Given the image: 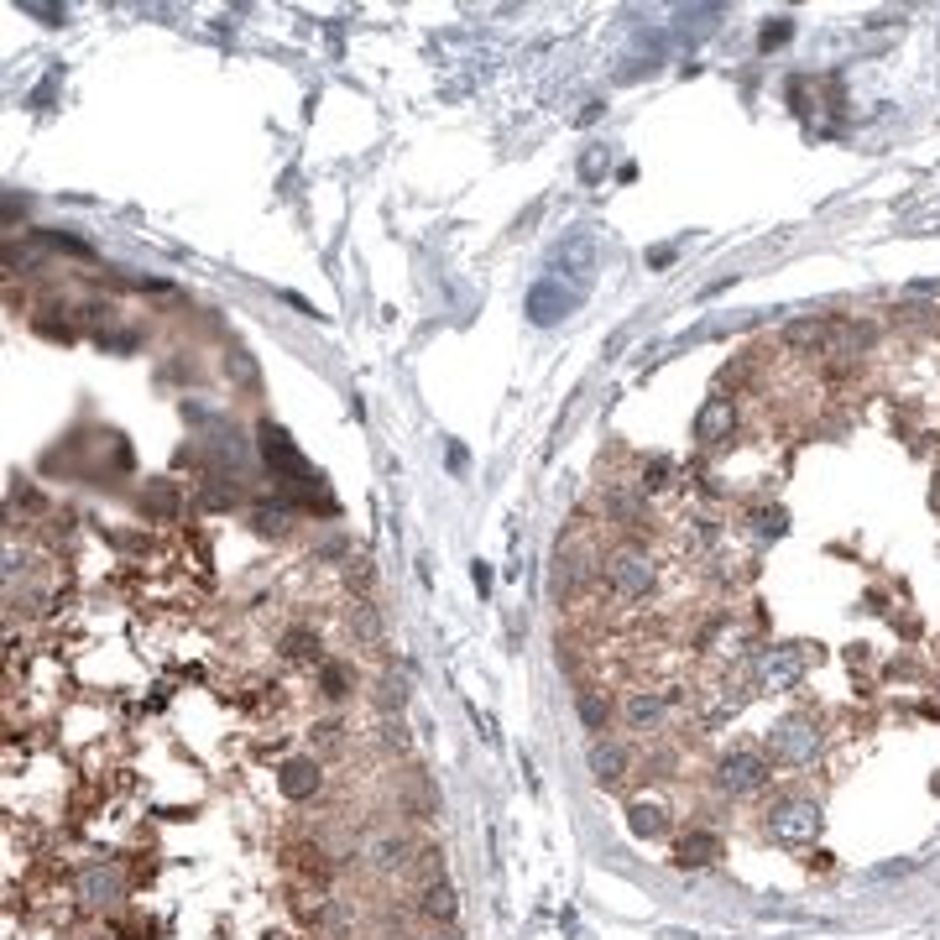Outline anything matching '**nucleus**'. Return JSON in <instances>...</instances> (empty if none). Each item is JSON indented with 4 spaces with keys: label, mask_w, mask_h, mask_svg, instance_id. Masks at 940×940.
Listing matches in <instances>:
<instances>
[{
    "label": "nucleus",
    "mask_w": 940,
    "mask_h": 940,
    "mask_svg": "<svg viewBox=\"0 0 940 940\" xmlns=\"http://www.w3.org/2000/svg\"><path fill=\"white\" fill-rule=\"evenodd\" d=\"M721 857V836L716 831H690L680 846H674V868H710Z\"/></svg>",
    "instance_id": "nucleus-17"
},
{
    "label": "nucleus",
    "mask_w": 940,
    "mask_h": 940,
    "mask_svg": "<svg viewBox=\"0 0 940 940\" xmlns=\"http://www.w3.org/2000/svg\"><path fill=\"white\" fill-rule=\"evenodd\" d=\"M120 893H126L120 868H90L79 878V898H84L90 909H110V904H120Z\"/></svg>",
    "instance_id": "nucleus-15"
},
{
    "label": "nucleus",
    "mask_w": 940,
    "mask_h": 940,
    "mask_svg": "<svg viewBox=\"0 0 940 940\" xmlns=\"http://www.w3.org/2000/svg\"><path fill=\"white\" fill-rule=\"evenodd\" d=\"M768 778H774V757L763 748H731L716 757V768H710V784L721 789L727 799H752L768 789Z\"/></svg>",
    "instance_id": "nucleus-2"
},
{
    "label": "nucleus",
    "mask_w": 940,
    "mask_h": 940,
    "mask_svg": "<svg viewBox=\"0 0 940 940\" xmlns=\"http://www.w3.org/2000/svg\"><path fill=\"white\" fill-rule=\"evenodd\" d=\"M455 909H460V898H455V889H449L445 878L419 883V893H413V915L423 925H455Z\"/></svg>",
    "instance_id": "nucleus-12"
},
{
    "label": "nucleus",
    "mask_w": 940,
    "mask_h": 940,
    "mask_svg": "<svg viewBox=\"0 0 940 940\" xmlns=\"http://www.w3.org/2000/svg\"><path fill=\"white\" fill-rule=\"evenodd\" d=\"M319 690H325V701H345L351 695V674L340 663H319Z\"/></svg>",
    "instance_id": "nucleus-23"
},
{
    "label": "nucleus",
    "mask_w": 940,
    "mask_h": 940,
    "mask_svg": "<svg viewBox=\"0 0 940 940\" xmlns=\"http://www.w3.org/2000/svg\"><path fill=\"white\" fill-rule=\"evenodd\" d=\"M278 648H282V658H293V663H325L319 633H308V627H287Z\"/></svg>",
    "instance_id": "nucleus-20"
},
{
    "label": "nucleus",
    "mask_w": 940,
    "mask_h": 940,
    "mask_svg": "<svg viewBox=\"0 0 940 940\" xmlns=\"http://www.w3.org/2000/svg\"><path fill=\"white\" fill-rule=\"evenodd\" d=\"M627 768H633V757H627V748L622 742H611V737H596L590 742V778L596 784H622L627 778Z\"/></svg>",
    "instance_id": "nucleus-14"
},
{
    "label": "nucleus",
    "mask_w": 940,
    "mask_h": 940,
    "mask_svg": "<svg viewBox=\"0 0 940 940\" xmlns=\"http://www.w3.org/2000/svg\"><path fill=\"white\" fill-rule=\"evenodd\" d=\"M789 32H795V26H789V22H768V26H763V37H757V47L768 52V47H778V43H784V37H789Z\"/></svg>",
    "instance_id": "nucleus-29"
},
{
    "label": "nucleus",
    "mask_w": 940,
    "mask_h": 940,
    "mask_svg": "<svg viewBox=\"0 0 940 940\" xmlns=\"http://www.w3.org/2000/svg\"><path fill=\"white\" fill-rule=\"evenodd\" d=\"M278 789H282V799H293V804H308V799L325 789L319 757H287V763L278 768Z\"/></svg>",
    "instance_id": "nucleus-11"
},
{
    "label": "nucleus",
    "mask_w": 940,
    "mask_h": 940,
    "mask_svg": "<svg viewBox=\"0 0 940 940\" xmlns=\"http://www.w3.org/2000/svg\"><path fill=\"white\" fill-rule=\"evenodd\" d=\"M308 737H314V748H319V752H340V748H345V727H340V721H319Z\"/></svg>",
    "instance_id": "nucleus-24"
},
{
    "label": "nucleus",
    "mask_w": 940,
    "mask_h": 940,
    "mask_svg": "<svg viewBox=\"0 0 940 940\" xmlns=\"http://www.w3.org/2000/svg\"><path fill=\"white\" fill-rule=\"evenodd\" d=\"M419 940H460V936H455V925H423Z\"/></svg>",
    "instance_id": "nucleus-30"
},
{
    "label": "nucleus",
    "mask_w": 940,
    "mask_h": 940,
    "mask_svg": "<svg viewBox=\"0 0 940 940\" xmlns=\"http://www.w3.org/2000/svg\"><path fill=\"white\" fill-rule=\"evenodd\" d=\"M554 267H560L564 278H575V293H586L590 278H596V235H590V231H569L560 246H554Z\"/></svg>",
    "instance_id": "nucleus-9"
},
{
    "label": "nucleus",
    "mask_w": 940,
    "mask_h": 940,
    "mask_svg": "<svg viewBox=\"0 0 940 940\" xmlns=\"http://www.w3.org/2000/svg\"><path fill=\"white\" fill-rule=\"evenodd\" d=\"M601 163H607V157H601V146H596V152L580 157V173H586V178H601Z\"/></svg>",
    "instance_id": "nucleus-31"
},
{
    "label": "nucleus",
    "mask_w": 940,
    "mask_h": 940,
    "mask_svg": "<svg viewBox=\"0 0 940 940\" xmlns=\"http://www.w3.org/2000/svg\"><path fill=\"white\" fill-rule=\"evenodd\" d=\"M402 701H408L402 680H392V674H387V680H376V705H381V710H398L402 716Z\"/></svg>",
    "instance_id": "nucleus-25"
},
{
    "label": "nucleus",
    "mask_w": 940,
    "mask_h": 940,
    "mask_svg": "<svg viewBox=\"0 0 940 940\" xmlns=\"http://www.w3.org/2000/svg\"><path fill=\"white\" fill-rule=\"evenodd\" d=\"M752 522H757V533H763V539H778V533H784V507H757Z\"/></svg>",
    "instance_id": "nucleus-26"
},
{
    "label": "nucleus",
    "mask_w": 940,
    "mask_h": 940,
    "mask_svg": "<svg viewBox=\"0 0 940 940\" xmlns=\"http://www.w3.org/2000/svg\"><path fill=\"white\" fill-rule=\"evenodd\" d=\"M821 721L815 716H784L763 731V752L774 757L778 768H810L821 757Z\"/></svg>",
    "instance_id": "nucleus-3"
},
{
    "label": "nucleus",
    "mask_w": 940,
    "mask_h": 940,
    "mask_svg": "<svg viewBox=\"0 0 940 940\" xmlns=\"http://www.w3.org/2000/svg\"><path fill=\"white\" fill-rule=\"evenodd\" d=\"M575 710H580V721H586V731H596V737L607 731V721H611V701L601 695V690H596V684H580V690H575Z\"/></svg>",
    "instance_id": "nucleus-19"
},
{
    "label": "nucleus",
    "mask_w": 940,
    "mask_h": 940,
    "mask_svg": "<svg viewBox=\"0 0 940 940\" xmlns=\"http://www.w3.org/2000/svg\"><path fill=\"white\" fill-rule=\"evenodd\" d=\"M601 586H607L611 601H622V607H633V601H648L658 586V560L643 549V543H616V549H607L601 554V575H596Z\"/></svg>",
    "instance_id": "nucleus-1"
},
{
    "label": "nucleus",
    "mask_w": 940,
    "mask_h": 940,
    "mask_svg": "<svg viewBox=\"0 0 940 940\" xmlns=\"http://www.w3.org/2000/svg\"><path fill=\"white\" fill-rule=\"evenodd\" d=\"M825 340H831V325H825V319H795V325L784 329V345H789V351H804V355L825 351Z\"/></svg>",
    "instance_id": "nucleus-18"
},
{
    "label": "nucleus",
    "mask_w": 940,
    "mask_h": 940,
    "mask_svg": "<svg viewBox=\"0 0 940 940\" xmlns=\"http://www.w3.org/2000/svg\"><path fill=\"white\" fill-rule=\"evenodd\" d=\"M376 748L381 752H408V727H402V716L398 710H381V716H376V737H372Z\"/></svg>",
    "instance_id": "nucleus-21"
},
{
    "label": "nucleus",
    "mask_w": 940,
    "mask_h": 940,
    "mask_svg": "<svg viewBox=\"0 0 940 940\" xmlns=\"http://www.w3.org/2000/svg\"><path fill=\"white\" fill-rule=\"evenodd\" d=\"M351 633L361 643H381V616H376L372 601H351Z\"/></svg>",
    "instance_id": "nucleus-22"
},
{
    "label": "nucleus",
    "mask_w": 940,
    "mask_h": 940,
    "mask_svg": "<svg viewBox=\"0 0 940 940\" xmlns=\"http://www.w3.org/2000/svg\"><path fill=\"white\" fill-rule=\"evenodd\" d=\"M575 304H580V293H575V287H564L560 278H543V282L528 287V304L522 308H528V319H533V325H560Z\"/></svg>",
    "instance_id": "nucleus-10"
},
{
    "label": "nucleus",
    "mask_w": 940,
    "mask_h": 940,
    "mask_svg": "<svg viewBox=\"0 0 940 940\" xmlns=\"http://www.w3.org/2000/svg\"><path fill=\"white\" fill-rule=\"evenodd\" d=\"M731 428H737V402H731V398H710L701 413H695V439H701L705 449H710V445H727Z\"/></svg>",
    "instance_id": "nucleus-13"
},
{
    "label": "nucleus",
    "mask_w": 940,
    "mask_h": 940,
    "mask_svg": "<svg viewBox=\"0 0 940 940\" xmlns=\"http://www.w3.org/2000/svg\"><path fill=\"white\" fill-rule=\"evenodd\" d=\"M804 669H810V648H799V643H768V648H757V658H752L757 690H774V695L799 690Z\"/></svg>",
    "instance_id": "nucleus-7"
},
{
    "label": "nucleus",
    "mask_w": 940,
    "mask_h": 940,
    "mask_svg": "<svg viewBox=\"0 0 940 940\" xmlns=\"http://www.w3.org/2000/svg\"><path fill=\"white\" fill-rule=\"evenodd\" d=\"M22 11H26V16H37V22H47V26H63V22H69V11H63V5H37V0H22Z\"/></svg>",
    "instance_id": "nucleus-27"
},
{
    "label": "nucleus",
    "mask_w": 940,
    "mask_h": 940,
    "mask_svg": "<svg viewBox=\"0 0 940 940\" xmlns=\"http://www.w3.org/2000/svg\"><path fill=\"white\" fill-rule=\"evenodd\" d=\"M146 507H152V513H173V507H178V492H173L167 481H157V486L146 492Z\"/></svg>",
    "instance_id": "nucleus-28"
},
{
    "label": "nucleus",
    "mask_w": 940,
    "mask_h": 940,
    "mask_svg": "<svg viewBox=\"0 0 940 940\" xmlns=\"http://www.w3.org/2000/svg\"><path fill=\"white\" fill-rule=\"evenodd\" d=\"M419 836L402 831V825H376L372 836L361 842V862L376 872V878H408L413 862H419Z\"/></svg>",
    "instance_id": "nucleus-6"
},
{
    "label": "nucleus",
    "mask_w": 940,
    "mask_h": 940,
    "mask_svg": "<svg viewBox=\"0 0 940 940\" xmlns=\"http://www.w3.org/2000/svg\"><path fill=\"white\" fill-rule=\"evenodd\" d=\"M821 825H825L821 804L804 799V795H784L763 810V831H768L778 846H810L821 836Z\"/></svg>",
    "instance_id": "nucleus-5"
},
{
    "label": "nucleus",
    "mask_w": 940,
    "mask_h": 940,
    "mask_svg": "<svg viewBox=\"0 0 940 940\" xmlns=\"http://www.w3.org/2000/svg\"><path fill=\"white\" fill-rule=\"evenodd\" d=\"M261 455H267V466L278 470L287 486H304V492H314V486H319V475L304 466V455L293 449V439L282 434L278 423H261Z\"/></svg>",
    "instance_id": "nucleus-8"
},
{
    "label": "nucleus",
    "mask_w": 940,
    "mask_h": 940,
    "mask_svg": "<svg viewBox=\"0 0 940 940\" xmlns=\"http://www.w3.org/2000/svg\"><path fill=\"white\" fill-rule=\"evenodd\" d=\"M616 716H622V727L633 731V737H658V731L674 727L680 695L674 690H654V684H637V690H627L616 701Z\"/></svg>",
    "instance_id": "nucleus-4"
},
{
    "label": "nucleus",
    "mask_w": 940,
    "mask_h": 940,
    "mask_svg": "<svg viewBox=\"0 0 940 940\" xmlns=\"http://www.w3.org/2000/svg\"><path fill=\"white\" fill-rule=\"evenodd\" d=\"M627 831H633L637 842L669 836V810H663V799H633V804H627Z\"/></svg>",
    "instance_id": "nucleus-16"
}]
</instances>
